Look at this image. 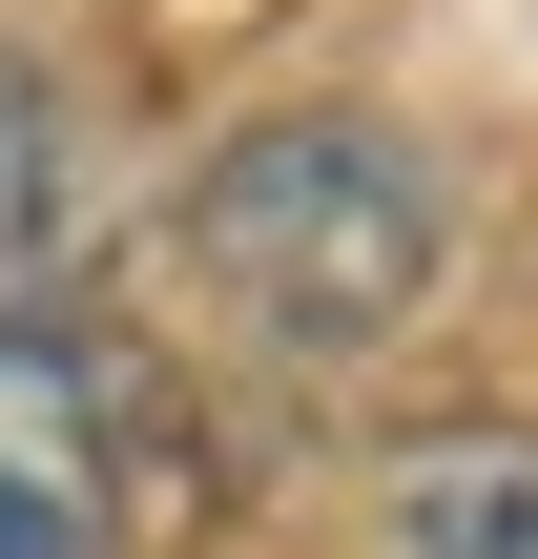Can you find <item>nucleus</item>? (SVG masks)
<instances>
[{
	"instance_id": "obj_1",
	"label": "nucleus",
	"mask_w": 538,
	"mask_h": 559,
	"mask_svg": "<svg viewBox=\"0 0 538 559\" xmlns=\"http://www.w3.org/2000/svg\"><path fill=\"white\" fill-rule=\"evenodd\" d=\"M435 270H456V207H435V166L394 145V124H352V104H270V124H228L207 166H187V290L228 311V332H270V353H394L415 311H435Z\"/></svg>"
},
{
	"instance_id": "obj_2",
	"label": "nucleus",
	"mask_w": 538,
	"mask_h": 559,
	"mask_svg": "<svg viewBox=\"0 0 538 559\" xmlns=\"http://www.w3.org/2000/svg\"><path fill=\"white\" fill-rule=\"evenodd\" d=\"M187 498H207L187 394H166L124 332L21 311V332H0V559H145Z\"/></svg>"
},
{
	"instance_id": "obj_3",
	"label": "nucleus",
	"mask_w": 538,
	"mask_h": 559,
	"mask_svg": "<svg viewBox=\"0 0 538 559\" xmlns=\"http://www.w3.org/2000/svg\"><path fill=\"white\" fill-rule=\"evenodd\" d=\"M352 559H538V415H415L352 477Z\"/></svg>"
},
{
	"instance_id": "obj_4",
	"label": "nucleus",
	"mask_w": 538,
	"mask_h": 559,
	"mask_svg": "<svg viewBox=\"0 0 538 559\" xmlns=\"http://www.w3.org/2000/svg\"><path fill=\"white\" fill-rule=\"evenodd\" d=\"M41 270H62V83L0 41V332L41 311Z\"/></svg>"
}]
</instances>
